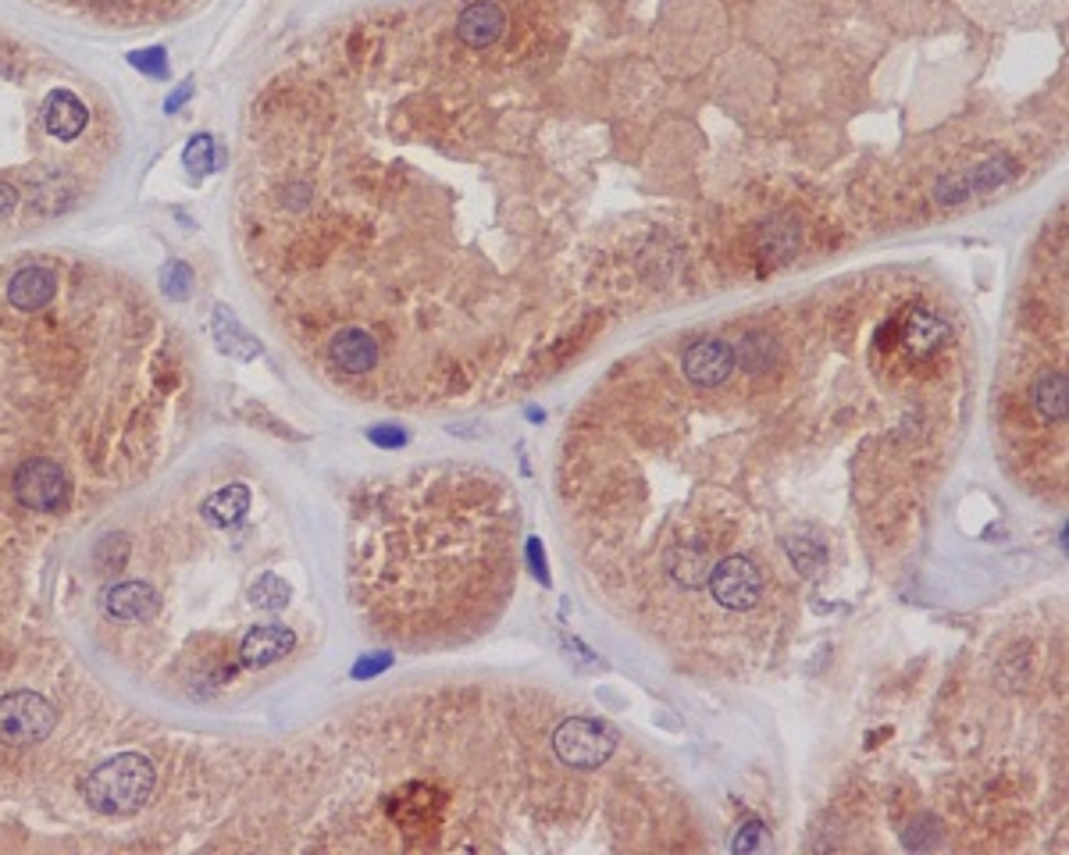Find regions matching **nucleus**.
<instances>
[{"label":"nucleus","mask_w":1069,"mask_h":855,"mask_svg":"<svg viewBox=\"0 0 1069 855\" xmlns=\"http://www.w3.org/2000/svg\"><path fill=\"white\" fill-rule=\"evenodd\" d=\"M153 763L139 752H122L114 760L100 763L82 784L86 806L104 812V817H128L150 802L153 795Z\"/></svg>","instance_id":"obj_1"},{"label":"nucleus","mask_w":1069,"mask_h":855,"mask_svg":"<svg viewBox=\"0 0 1069 855\" xmlns=\"http://www.w3.org/2000/svg\"><path fill=\"white\" fill-rule=\"evenodd\" d=\"M553 749L560 755V763L570 770H595L603 766L613 749H617V734L610 731L606 723L599 720H584V717H570L556 727L553 734Z\"/></svg>","instance_id":"obj_2"},{"label":"nucleus","mask_w":1069,"mask_h":855,"mask_svg":"<svg viewBox=\"0 0 1069 855\" xmlns=\"http://www.w3.org/2000/svg\"><path fill=\"white\" fill-rule=\"evenodd\" d=\"M54 723L57 713L39 692H11L0 698V741L8 745H36L50 738Z\"/></svg>","instance_id":"obj_3"},{"label":"nucleus","mask_w":1069,"mask_h":855,"mask_svg":"<svg viewBox=\"0 0 1069 855\" xmlns=\"http://www.w3.org/2000/svg\"><path fill=\"white\" fill-rule=\"evenodd\" d=\"M14 495L33 513H57L68 503V475L50 456H33L14 470Z\"/></svg>","instance_id":"obj_4"},{"label":"nucleus","mask_w":1069,"mask_h":855,"mask_svg":"<svg viewBox=\"0 0 1069 855\" xmlns=\"http://www.w3.org/2000/svg\"><path fill=\"white\" fill-rule=\"evenodd\" d=\"M681 378L695 389H717L735 371V346L724 335H698L678 356Z\"/></svg>","instance_id":"obj_5"},{"label":"nucleus","mask_w":1069,"mask_h":855,"mask_svg":"<svg viewBox=\"0 0 1069 855\" xmlns=\"http://www.w3.org/2000/svg\"><path fill=\"white\" fill-rule=\"evenodd\" d=\"M709 592L724 609H752L763 595V570L749 556H724L709 570Z\"/></svg>","instance_id":"obj_6"},{"label":"nucleus","mask_w":1069,"mask_h":855,"mask_svg":"<svg viewBox=\"0 0 1069 855\" xmlns=\"http://www.w3.org/2000/svg\"><path fill=\"white\" fill-rule=\"evenodd\" d=\"M385 809L403 831H432L442 820V809H446V795L428 780H410L385 802Z\"/></svg>","instance_id":"obj_7"},{"label":"nucleus","mask_w":1069,"mask_h":855,"mask_svg":"<svg viewBox=\"0 0 1069 855\" xmlns=\"http://www.w3.org/2000/svg\"><path fill=\"white\" fill-rule=\"evenodd\" d=\"M378 356L382 342L364 324H342L328 339V361H332L336 371H346V375H371L378 367Z\"/></svg>","instance_id":"obj_8"},{"label":"nucleus","mask_w":1069,"mask_h":855,"mask_svg":"<svg viewBox=\"0 0 1069 855\" xmlns=\"http://www.w3.org/2000/svg\"><path fill=\"white\" fill-rule=\"evenodd\" d=\"M54 296H57V271L43 264H29L8 282V304L22 314H36L43 307H50Z\"/></svg>","instance_id":"obj_9"},{"label":"nucleus","mask_w":1069,"mask_h":855,"mask_svg":"<svg viewBox=\"0 0 1069 855\" xmlns=\"http://www.w3.org/2000/svg\"><path fill=\"white\" fill-rule=\"evenodd\" d=\"M157 606H161V598H157V592L147 581H122L104 595V613L111 620H122V624L150 620Z\"/></svg>","instance_id":"obj_10"},{"label":"nucleus","mask_w":1069,"mask_h":855,"mask_svg":"<svg viewBox=\"0 0 1069 855\" xmlns=\"http://www.w3.org/2000/svg\"><path fill=\"white\" fill-rule=\"evenodd\" d=\"M296 646V635L289 631L285 624H257L250 627V635L242 638V663L247 666H271V663H278L282 656H289Z\"/></svg>","instance_id":"obj_11"},{"label":"nucleus","mask_w":1069,"mask_h":855,"mask_svg":"<svg viewBox=\"0 0 1069 855\" xmlns=\"http://www.w3.org/2000/svg\"><path fill=\"white\" fill-rule=\"evenodd\" d=\"M86 122H90L86 104L71 90H50L47 93V104H43V125H47V133L54 139H61V142L79 139Z\"/></svg>","instance_id":"obj_12"},{"label":"nucleus","mask_w":1069,"mask_h":855,"mask_svg":"<svg viewBox=\"0 0 1069 855\" xmlns=\"http://www.w3.org/2000/svg\"><path fill=\"white\" fill-rule=\"evenodd\" d=\"M709 560H713V552H709L706 538H684L667 549V570L681 584H689V589H695V584H703L709 578Z\"/></svg>","instance_id":"obj_13"},{"label":"nucleus","mask_w":1069,"mask_h":855,"mask_svg":"<svg viewBox=\"0 0 1069 855\" xmlns=\"http://www.w3.org/2000/svg\"><path fill=\"white\" fill-rule=\"evenodd\" d=\"M1031 407L1040 413V421H1048V424L1066 421V371L1062 367L1037 371V378L1031 385Z\"/></svg>","instance_id":"obj_14"},{"label":"nucleus","mask_w":1069,"mask_h":855,"mask_svg":"<svg viewBox=\"0 0 1069 855\" xmlns=\"http://www.w3.org/2000/svg\"><path fill=\"white\" fill-rule=\"evenodd\" d=\"M211 328H214V339H218V346L228 353V356H239V361H253L257 353H261V342H257L247 328L239 324V318L228 307H214V318H211Z\"/></svg>","instance_id":"obj_15"},{"label":"nucleus","mask_w":1069,"mask_h":855,"mask_svg":"<svg viewBox=\"0 0 1069 855\" xmlns=\"http://www.w3.org/2000/svg\"><path fill=\"white\" fill-rule=\"evenodd\" d=\"M247 510H250V489L242 481H236V485H225V489H218L207 499L204 521L214 527H228V524H239Z\"/></svg>","instance_id":"obj_16"},{"label":"nucleus","mask_w":1069,"mask_h":855,"mask_svg":"<svg viewBox=\"0 0 1069 855\" xmlns=\"http://www.w3.org/2000/svg\"><path fill=\"white\" fill-rule=\"evenodd\" d=\"M784 549H788L795 570H803V574H817V570L827 563V546L820 538H809V535H795L784 542Z\"/></svg>","instance_id":"obj_17"},{"label":"nucleus","mask_w":1069,"mask_h":855,"mask_svg":"<svg viewBox=\"0 0 1069 855\" xmlns=\"http://www.w3.org/2000/svg\"><path fill=\"white\" fill-rule=\"evenodd\" d=\"M289 595H293L289 581L278 578V574H264L250 589V603L261 606V609H282L285 603H289Z\"/></svg>","instance_id":"obj_18"},{"label":"nucleus","mask_w":1069,"mask_h":855,"mask_svg":"<svg viewBox=\"0 0 1069 855\" xmlns=\"http://www.w3.org/2000/svg\"><path fill=\"white\" fill-rule=\"evenodd\" d=\"M182 164H185V171H193V175H207L214 168V139L211 136L190 139V147L182 153Z\"/></svg>","instance_id":"obj_19"},{"label":"nucleus","mask_w":1069,"mask_h":855,"mask_svg":"<svg viewBox=\"0 0 1069 855\" xmlns=\"http://www.w3.org/2000/svg\"><path fill=\"white\" fill-rule=\"evenodd\" d=\"M161 285H164V293L171 299H185L193 293V267L190 264H182V261H171L164 264L161 271Z\"/></svg>","instance_id":"obj_20"},{"label":"nucleus","mask_w":1069,"mask_h":855,"mask_svg":"<svg viewBox=\"0 0 1069 855\" xmlns=\"http://www.w3.org/2000/svg\"><path fill=\"white\" fill-rule=\"evenodd\" d=\"M133 65H136L139 71H147V76H164V50H161V47H153V50L133 54Z\"/></svg>","instance_id":"obj_21"},{"label":"nucleus","mask_w":1069,"mask_h":855,"mask_svg":"<svg viewBox=\"0 0 1069 855\" xmlns=\"http://www.w3.org/2000/svg\"><path fill=\"white\" fill-rule=\"evenodd\" d=\"M367 435H371V442H375V446H385V449H396V446H403V442H407V435L399 432V428H393V424L371 428Z\"/></svg>","instance_id":"obj_22"},{"label":"nucleus","mask_w":1069,"mask_h":855,"mask_svg":"<svg viewBox=\"0 0 1069 855\" xmlns=\"http://www.w3.org/2000/svg\"><path fill=\"white\" fill-rule=\"evenodd\" d=\"M389 663H393V656L389 652H378V660H361V663H356L353 666V677H375L378 670H385Z\"/></svg>","instance_id":"obj_23"},{"label":"nucleus","mask_w":1069,"mask_h":855,"mask_svg":"<svg viewBox=\"0 0 1069 855\" xmlns=\"http://www.w3.org/2000/svg\"><path fill=\"white\" fill-rule=\"evenodd\" d=\"M527 560H532V570H535L538 581H549V574H546V552L538 549V538L527 542Z\"/></svg>","instance_id":"obj_24"},{"label":"nucleus","mask_w":1069,"mask_h":855,"mask_svg":"<svg viewBox=\"0 0 1069 855\" xmlns=\"http://www.w3.org/2000/svg\"><path fill=\"white\" fill-rule=\"evenodd\" d=\"M190 96H193V79H185V82L179 86V90H175V96H168V104H164V107H168L171 114H175Z\"/></svg>","instance_id":"obj_25"},{"label":"nucleus","mask_w":1069,"mask_h":855,"mask_svg":"<svg viewBox=\"0 0 1069 855\" xmlns=\"http://www.w3.org/2000/svg\"><path fill=\"white\" fill-rule=\"evenodd\" d=\"M14 204H19V193H14L8 182H0V214H8Z\"/></svg>","instance_id":"obj_26"}]
</instances>
